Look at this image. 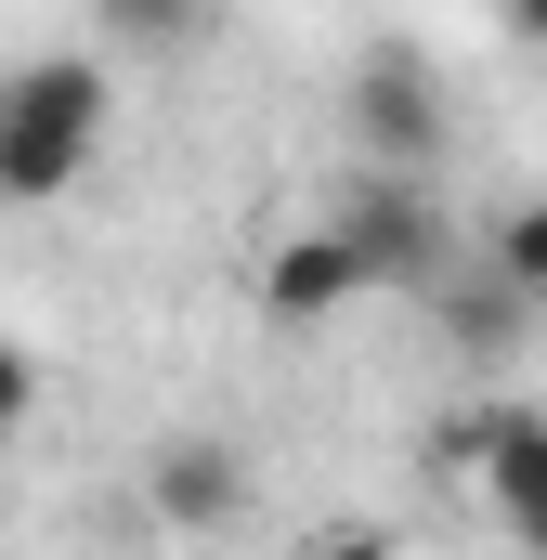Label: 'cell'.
<instances>
[{
    "label": "cell",
    "mask_w": 547,
    "mask_h": 560,
    "mask_svg": "<svg viewBox=\"0 0 547 560\" xmlns=\"http://www.w3.org/2000/svg\"><path fill=\"white\" fill-rule=\"evenodd\" d=\"M118 131V79L92 52H13L0 66V209H66Z\"/></svg>",
    "instance_id": "cell-1"
},
{
    "label": "cell",
    "mask_w": 547,
    "mask_h": 560,
    "mask_svg": "<svg viewBox=\"0 0 547 560\" xmlns=\"http://www.w3.org/2000/svg\"><path fill=\"white\" fill-rule=\"evenodd\" d=\"M313 222L352 248L365 300H417V287H443V261H456V222L430 209V183H417V170H352Z\"/></svg>",
    "instance_id": "cell-2"
},
{
    "label": "cell",
    "mask_w": 547,
    "mask_h": 560,
    "mask_svg": "<svg viewBox=\"0 0 547 560\" xmlns=\"http://www.w3.org/2000/svg\"><path fill=\"white\" fill-rule=\"evenodd\" d=\"M443 456H456V482L482 495V522L522 560H547V405H469Z\"/></svg>",
    "instance_id": "cell-3"
},
{
    "label": "cell",
    "mask_w": 547,
    "mask_h": 560,
    "mask_svg": "<svg viewBox=\"0 0 547 560\" xmlns=\"http://www.w3.org/2000/svg\"><path fill=\"white\" fill-rule=\"evenodd\" d=\"M248 495H261V469H248L235 430H156V443H143V509H156L170 535H235Z\"/></svg>",
    "instance_id": "cell-4"
},
{
    "label": "cell",
    "mask_w": 547,
    "mask_h": 560,
    "mask_svg": "<svg viewBox=\"0 0 547 560\" xmlns=\"http://www.w3.org/2000/svg\"><path fill=\"white\" fill-rule=\"evenodd\" d=\"M248 300H261V326H339L352 300H365V275H352V248L326 235V222H287V235H261V261H248Z\"/></svg>",
    "instance_id": "cell-5"
},
{
    "label": "cell",
    "mask_w": 547,
    "mask_h": 560,
    "mask_svg": "<svg viewBox=\"0 0 547 560\" xmlns=\"http://www.w3.org/2000/svg\"><path fill=\"white\" fill-rule=\"evenodd\" d=\"M430 156H443V118H430V66L379 52V66L352 79V170H417V183H430Z\"/></svg>",
    "instance_id": "cell-6"
},
{
    "label": "cell",
    "mask_w": 547,
    "mask_h": 560,
    "mask_svg": "<svg viewBox=\"0 0 547 560\" xmlns=\"http://www.w3.org/2000/svg\"><path fill=\"white\" fill-rule=\"evenodd\" d=\"M92 26L118 52H196L209 39V0H92Z\"/></svg>",
    "instance_id": "cell-7"
},
{
    "label": "cell",
    "mask_w": 547,
    "mask_h": 560,
    "mask_svg": "<svg viewBox=\"0 0 547 560\" xmlns=\"http://www.w3.org/2000/svg\"><path fill=\"white\" fill-rule=\"evenodd\" d=\"M496 287L509 300H547V196H509L496 209Z\"/></svg>",
    "instance_id": "cell-8"
},
{
    "label": "cell",
    "mask_w": 547,
    "mask_h": 560,
    "mask_svg": "<svg viewBox=\"0 0 547 560\" xmlns=\"http://www.w3.org/2000/svg\"><path fill=\"white\" fill-rule=\"evenodd\" d=\"M26 418H39V352H26V339H0V443H13Z\"/></svg>",
    "instance_id": "cell-9"
},
{
    "label": "cell",
    "mask_w": 547,
    "mask_h": 560,
    "mask_svg": "<svg viewBox=\"0 0 547 560\" xmlns=\"http://www.w3.org/2000/svg\"><path fill=\"white\" fill-rule=\"evenodd\" d=\"M300 560H405V548H392L379 522H326V535H313V548H300Z\"/></svg>",
    "instance_id": "cell-10"
},
{
    "label": "cell",
    "mask_w": 547,
    "mask_h": 560,
    "mask_svg": "<svg viewBox=\"0 0 547 560\" xmlns=\"http://www.w3.org/2000/svg\"><path fill=\"white\" fill-rule=\"evenodd\" d=\"M496 13H509V39H535V52H547V0H496Z\"/></svg>",
    "instance_id": "cell-11"
}]
</instances>
